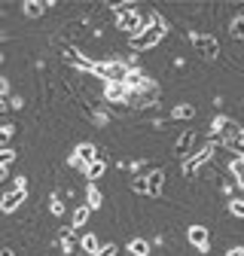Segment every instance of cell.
I'll list each match as a JSON object with an SVG mask.
<instances>
[{"label": "cell", "mask_w": 244, "mask_h": 256, "mask_svg": "<svg viewBox=\"0 0 244 256\" xmlns=\"http://www.w3.org/2000/svg\"><path fill=\"white\" fill-rule=\"evenodd\" d=\"M165 30H168V22L156 12V16H152V22L144 28V34L134 37V40H128V43H132V49H152V46H159V40L165 37Z\"/></svg>", "instance_id": "6da1fadb"}, {"label": "cell", "mask_w": 244, "mask_h": 256, "mask_svg": "<svg viewBox=\"0 0 244 256\" xmlns=\"http://www.w3.org/2000/svg\"><path fill=\"white\" fill-rule=\"evenodd\" d=\"M214 132L220 134V144L226 146H238L244 140V128L235 122V119H226V116H217L214 119Z\"/></svg>", "instance_id": "7a4b0ae2"}, {"label": "cell", "mask_w": 244, "mask_h": 256, "mask_svg": "<svg viewBox=\"0 0 244 256\" xmlns=\"http://www.w3.org/2000/svg\"><path fill=\"white\" fill-rule=\"evenodd\" d=\"M128 64H122V61H101L95 64V76H101L104 82H126L128 76Z\"/></svg>", "instance_id": "3957f363"}, {"label": "cell", "mask_w": 244, "mask_h": 256, "mask_svg": "<svg viewBox=\"0 0 244 256\" xmlns=\"http://www.w3.org/2000/svg\"><path fill=\"white\" fill-rule=\"evenodd\" d=\"M190 43H192V49H196L204 61H217V58H220V43H217V37H210V34H192Z\"/></svg>", "instance_id": "277c9868"}, {"label": "cell", "mask_w": 244, "mask_h": 256, "mask_svg": "<svg viewBox=\"0 0 244 256\" xmlns=\"http://www.w3.org/2000/svg\"><path fill=\"white\" fill-rule=\"evenodd\" d=\"M210 156H214V144L208 140V144H204V146H202L198 152H190L186 158H183V174H186V177H192V174H196V171H198V168H202V165L208 162Z\"/></svg>", "instance_id": "5b68a950"}, {"label": "cell", "mask_w": 244, "mask_h": 256, "mask_svg": "<svg viewBox=\"0 0 244 256\" xmlns=\"http://www.w3.org/2000/svg\"><path fill=\"white\" fill-rule=\"evenodd\" d=\"M95 158H98V150H95V144H80V146L70 152V158H68V162H70L74 168L86 171L92 162H95Z\"/></svg>", "instance_id": "8992f818"}, {"label": "cell", "mask_w": 244, "mask_h": 256, "mask_svg": "<svg viewBox=\"0 0 244 256\" xmlns=\"http://www.w3.org/2000/svg\"><path fill=\"white\" fill-rule=\"evenodd\" d=\"M119 28L126 30L132 40H134V37H140V34H144V28H146L144 12H122V16H119Z\"/></svg>", "instance_id": "52a82bcc"}, {"label": "cell", "mask_w": 244, "mask_h": 256, "mask_svg": "<svg viewBox=\"0 0 244 256\" xmlns=\"http://www.w3.org/2000/svg\"><path fill=\"white\" fill-rule=\"evenodd\" d=\"M24 198H28V189L24 186H12L4 198H0V210L4 214H12V210H18L22 204H24Z\"/></svg>", "instance_id": "ba28073f"}, {"label": "cell", "mask_w": 244, "mask_h": 256, "mask_svg": "<svg viewBox=\"0 0 244 256\" xmlns=\"http://www.w3.org/2000/svg\"><path fill=\"white\" fill-rule=\"evenodd\" d=\"M61 55H64V61L68 64H74V68L76 70H86V74H95V64H92L80 49H74V46H64V49H61Z\"/></svg>", "instance_id": "9c48e42d"}, {"label": "cell", "mask_w": 244, "mask_h": 256, "mask_svg": "<svg viewBox=\"0 0 244 256\" xmlns=\"http://www.w3.org/2000/svg\"><path fill=\"white\" fill-rule=\"evenodd\" d=\"M128 98H132V88L126 82H104V101L122 104V101H128Z\"/></svg>", "instance_id": "30bf717a"}, {"label": "cell", "mask_w": 244, "mask_h": 256, "mask_svg": "<svg viewBox=\"0 0 244 256\" xmlns=\"http://www.w3.org/2000/svg\"><path fill=\"white\" fill-rule=\"evenodd\" d=\"M186 238H190V244H192L198 253H208V250H210V232H208L204 226H190V229H186Z\"/></svg>", "instance_id": "8fae6325"}, {"label": "cell", "mask_w": 244, "mask_h": 256, "mask_svg": "<svg viewBox=\"0 0 244 256\" xmlns=\"http://www.w3.org/2000/svg\"><path fill=\"white\" fill-rule=\"evenodd\" d=\"M162 186H165V171L162 168H156V171L146 174V196L150 198H159L162 196Z\"/></svg>", "instance_id": "7c38bea8"}, {"label": "cell", "mask_w": 244, "mask_h": 256, "mask_svg": "<svg viewBox=\"0 0 244 256\" xmlns=\"http://www.w3.org/2000/svg\"><path fill=\"white\" fill-rule=\"evenodd\" d=\"M126 86H128L132 92H144V88H150V86H152V80H150L144 70L132 68V70H128V76H126Z\"/></svg>", "instance_id": "4fadbf2b"}, {"label": "cell", "mask_w": 244, "mask_h": 256, "mask_svg": "<svg viewBox=\"0 0 244 256\" xmlns=\"http://www.w3.org/2000/svg\"><path fill=\"white\" fill-rule=\"evenodd\" d=\"M192 140H196L192 132H180V138H177V144H174V152H177L180 158H186V156L192 152Z\"/></svg>", "instance_id": "5bb4252c"}, {"label": "cell", "mask_w": 244, "mask_h": 256, "mask_svg": "<svg viewBox=\"0 0 244 256\" xmlns=\"http://www.w3.org/2000/svg\"><path fill=\"white\" fill-rule=\"evenodd\" d=\"M88 216H92V208L88 204H76L74 214H70V229H82L88 222Z\"/></svg>", "instance_id": "9a60e30c"}, {"label": "cell", "mask_w": 244, "mask_h": 256, "mask_svg": "<svg viewBox=\"0 0 244 256\" xmlns=\"http://www.w3.org/2000/svg\"><path fill=\"white\" fill-rule=\"evenodd\" d=\"M46 10H49V4H43V0H24V4H22V12L28 18H40Z\"/></svg>", "instance_id": "2e32d148"}, {"label": "cell", "mask_w": 244, "mask_h": 256, "mask_svg": "<svg viewBox=\"0 0 244 256\" xmlns=\"http://www.w3.org/2000/svg\"><path fill=\"white\" fill-rule=\"evenodd\" d=\"M104 171H107V162H104V158H95V162H92L82 174H86V180H88V183H95V180H101V177H104Z\"/></svg>", "instance_id": "e0dca14e"}, {"label": "cell", "mask_w": 244, "mask_h": 256, "mask_svg": "<svg viewBox=\"0 0 244 256\" xmlns=\"http://www.w3.org/2000/svg\"><path fill=\"white\" fill-rule=\"evenodd\" d=\"M86 204H88L92 210H98V208L104 204V196H101V189H98L95 183H88V186H86Z\"/></svg>", "instance_id": "ac0fdd59"}, {"label": "cell", "mask_w": 244, "mask_h": 256, "mask_svg": "<svg viewBox=\"0 0 244 256\" xmlns=\"http://www.w3.org/2000/svg\"><path fill=\"white\" fill-rule=\"evenodd\" d=\"M128 256H150L146 238H132V241H128Z\"/></svg>", "instance_id": "d6986e66"}, {"label": "cell", "mask_w": 244, "mask_h": 256, "mask_svg": "<svg viewBox=\"0 0 244 256\" xmlns=\"http://www.w3.org/2000/svg\"><path fill=\"white\" fill-rule=\"evenodd\" d=\"M156 98H159V88H156V86H150V88L138 92V94H134L132 101H134V104H152V101H156Z\"/></svg>", "instance_id": "ffe728a7"}, {"label": "cell", "mask_w": 244, "mask_h": 256, "mask_svg": "<svg viewBox=\"0 0 244 256\" xmlns=\"http://www.w3.org/2000/svg\"><path fill=\"white\" fill-rule=\"evenodd\" d=\"M80 247H82V253H86V256H98V250H101V244H98V238H95V235H82Z\"/></svg>", "instance_id": "44dd1931"}, {"label": "cell", "mask_w": 244, "mask_h": 256, "mask_svg": "<svg viewBox=\"0 0 244 256\" xmlns=\"http://www.w3.org/2000/svg\"><path fill=\"white\" fill-rule=\"evenodd\" d=\"M229 37L244 40V12H241V16H235V18L229 22Z\"/></svg>", "instance_id": "7402d4cb"}, {"label": "cell", "mask_w": 244, "mask_h": 256, "mask_svg": "<svg viewBox=\"0 0 244 256\" xmlns=\"http://www.w3.org/2000/svg\"><path fill=\"white\" fill-rule=\"evenodd\" d=\"M192 116H196V107L192 104H177L171 110V119H192Z\"/></svg>", "instance_id": "603a6c76"}, {"label": "cell", "mask_w": 244, "mask_h": 256, "mask_svg": "<svg viewBox=\"0 0 244 256\" xmlns=\"http://www.w3.org/2000/svg\"><path fill=\"white\" fill-rule=\"evenodd\" d=\"M232 174H235V183L244 189V156L241 158H232Z\"/></svg>", "instance_id": "cb8c5ba5"}, {"label": "cell", "mask_w": 244, "mask_h": 256, "mask_svg": "<svg viewBox=\"0 0 244 256\" xmlns=\"http://www.w3.org/2000/svg\"><path fill=\"white\" fill-rule=\"evenodd\" d=\"M229 214L238 216V220H244V198H232L229 202Z\"/></svg>", "instance_id": "d4e9b609"}, {"label": "cell", "mask_w": 244, "mask_h": 256, "mask_svg": "<svg viewBox=\"0 0 244 256\" xmlns=\"http://www.w3.org/2000/svg\"><path fill=\"white\" fill-rule=\"evenodd\" d=\"M12 162H16V150L4 146V150H0V165H4V168H10Z\"/></svg>", "instance_id": "484cf974"}, {"label": "cell", "mask_w": 244, "mask_h": 256, "mask_svg": "<svg viewBox=\"0 0 244 256\" xmlns=\"http://www.w3.org/2000/svg\"><path fill=\"white\" fill-rule=\"evenodd\" d=\"M58 235H61V247H64V250H74V235H70V229H61Z\"/></svg>", "instance_id": "4316f807"}, {"label": "cell", "mask_w": 244, "mask_h": 256, "mask_svg": "<svg viewBox=\"0 0 244 256\" xmlns=\"http://www.w3.org/2000/svg\"><path fill=\"white\" fill-rule=\"evenodd\" d=\"M12 134H16V132H12V125H4V128H0V150L10 144V138H12Z\"/></svg>", "instance_id": "83f0119b"}, {"label": "cell", "mask_w": 244, "mask_h": 256, "mask_svg": "<svg viewBox=\"0 0 244 256\" xmlns=\"http://www.w3.org/2000/svg\"><path fill=\"white\" fill-rule=\"evenodd\" d=\"M132 189L138 192V196H146V177H134L132 180Z\"/></svg>", "instance_id": "f1b7e54d"}, {"label": "cell", "mask_w": 244, "mask_h": 256, "mask_svg": "<svg viewBox=\"0 0 244 256\" xmlns=\"http://www.w3.org/2000/svg\"><path fill=\"white\" fill-rule=\"evenodd\" d=\"M49 210H52V216H61V214H64V204H61V198H58V196H52Z\"/></svg>", "instance_id": "f546056e"}, {"label": "cell", "mask_w": 244, "mask_h": 256, "mask_svg": "<svg viewBox=\"0 0 244 256\" xmlns=\"http://www.w3.org/2000/svg\"><path fill=\"white\" fill-rule=\"evenodd\" d=\"M6 94H10V80H4V76H0V101H4Z\"/></svg>", "instance_id": "4dcf8cb0"}, {"label": "cell", "mask_w": 244, "mask_h": 256, "mask_svg": "<svg viewBox=\"0 0 244 256\" xmlns=\"http://www.w3.org/2000/svg\"><path fill=\"white\" fill-rule=\"evenodd\" d=\"M116 253V244H104L101 250H98V256H113Z\"/></svg>", "instance_id": "1f68e13d"}, {"label": "cell", "mask_w": 244, "mask_h": 256, "mask_svg": "<svg viewBox=\"0 0 244 256\" xmlns=\"http://www.w3.org/2000/svg\"><path fill=\"white\" fill-rule=\"evenodd\" d=\"M226 256H244V247H229V253Z\"/></svg>", "instance_id": "d6a6232c"}, {"label": "cell", "mask_w": 244, "mask_h": 256, "mask_svg": "<svg viewBox=\"0 0 244 256\" xmlns=\"http://www.w3.org/2000/svg\"><path fill=\"white\" fill-rule=\"evenodd\" d=\"M6 171H10V168H4V165H0V183L6 180Z\"/></svg>", "instance_id": "836d02e7"}, {"label": "cell", "mask_w": 244, "mask_h": 256, "mask_svg": "<svg viewBox=\"0 0 244 256\" xmlns=\"http://www.w3.org/2000/svg\"><path fill=\"white\" fill-rule=\"evenodd\" d=\"M0 256H16V253H12L10 247H4V250H0Z\"/></svg>", "instance_id": "e575fe53"}, {"label": "cell", "mask_w": 244, "mask_h": 256, "mask_svg": "<svg viewBox=\"0 0 244 256\" xmlns=\"http://www.w3.org/2000/svg\"><path fill=\"white\" fill-rule=\"evenodd\" d=\"M0 64H4V52H0Z\"/></svg>", "instance_id": "d590c367"}]
</instances>
